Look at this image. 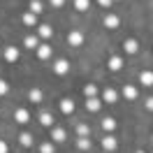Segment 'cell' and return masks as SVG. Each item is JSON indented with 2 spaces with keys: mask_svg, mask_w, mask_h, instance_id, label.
<instances>
[{
  "mask_svg": "<svg viewBox=\"0 0 153 153\" xmlns=\"http://www.w3.org/2000/svg\"><path fill=\"white\" fill-rule=\"evenodd\" d=\"M19 142H21V146H30V144H33V134L21 132V134H19Z\"/></svg>",
  "mask_w": 153,
  "mask_h": 153,
  "instance_id": "cell-26",
  "label": "cell"
},
{
  "mask_svg": "<svg viewBox=\"0 0 153 153\" xmlns=\"http://www.w3.org/2000/svg\"><path fill=\"white\" fill-rule=\"evenodd\" d=\"M23 23H26L28 28H35V26H37V16L30 14V12H26V14H23Z\"/></svg>",
  "mask_w": 153,
  "mask_h": 153,
  "instance_id": "cell-21",
  "label": "cell"
},
{
  "mask_svg": "<svg viewBox=\"0 0 153 153\" xmlns=\"http://www.w3.org/2000/svg\"><path fill=\"white\" fill-rule=\"evenodd\" d=\"M14 121H16L19 125L30 123V111H28V109H23V107H21V109H16V111H14Z\"/></svg>",
  "mask_w": 153,
  "mask_h": 153,
  "instance_id": "cell-4",
  "label": "cell"
},
{
  "mask_svg": "<svg viewBox=\"0 0 153 153\" xmlns=\"http://www.w3.org/2000/svg\"><path fill=\"white\" fill-rule=\"evenodd\" d=\"M100 100H102V102H107V105H114L116 100H118V93H116L114 88H105V91L100 93Z\"/></svg>",
  "mask_w": 153,
  "mask_h": 153,
  "instance_id": "cell-3",
  "label": "cell"
},
{
  "mask_svg": "<svg viewBox=\"0 0 153 153\" xmlns=\"http://www.w3.org/2000/svg\"><path fill=\"white\" fill-rule=\"evenodd\" d=\"M39 123L44 125V128H51V125H53V116L49 114V111H42V114H39Z\"/></svg>",
  "mask_w": 153,
  "mask_h": 153,
  "instance_id": "cell-20",
  "label": "cell"
},
{
  "mask_svg": "<svg viewBox=\"0 0 153 153\" xmlns=\"http://www.w3.org/2000/svg\"><path fill=\"white\" fill-rule=\"evenodd\" d=\"M100 107H102V100H100V97H88L86 100V109L88 111H100Z\"/></svg>",
  "mask_w": 153,
  "mask_h": 153,
  "instance_id": "cell-17",
  "label": "cell"
},
{
  "mask_svg": "<svg viewBox=\"0 0 153 153\" xmlns=\"http://www.w3.org/2000/svg\"><path fill=\"white\" fill-rule=\"evenodd\" d=\"M139 84H142V86H153V72L151 70L139 72Z\"/></svg>",
  "mask_w": 153,
  "mask_h": 153,
  "instance_id": "cell-14",
  "label": "cell"
},
{
  "mask_svg": "<svg viewBox=\"0 0 153 153\" xmlns=\"http://www.w3.org/2000/svg\"><path fill=\"white\" fill-rule=\"evenodd\" d=\"M137 95H139L137 86H130V84H125V86H123V97H125V100H137Z\"/></svg>",
  "mask_w": 153,
  "mask_h": 153,
  "instance_id": "cell-10",
  "label": "cell"
},
{
  "mask_svg": "<svg viewBox=\"0 0 153 153\" xmlns=\"http://www.w3.org/2000/svg\"><path fill=\"white\" fill-rule=\"evenodd\" d=\"M151 10H153V2H151Z\"/></svg>",
  "mask_w": 153,
  "mask_h": 153,
  "instance_id": "cell-35",
  "label": "cell"
},
{
  "mask_svg": "<svg viewBox=\"0 0 153 153\" xmlns=\"http://www.w3.org/2000/svg\"><path fill=\"white\" fill-rule=\"evenodd\" d=\"M146 109H149V111H153V97H149V100H146Z\"/></svg>",
  "mask_w": 153,
  "mask_h": 153,
  "instance_id": "cell-33",
  "label": "cell"
},
{
  "mask_svg": "<svg viewBox=\"0 0 153 153\" xmlns=\"http://www.w3.org/2000/svg\"><path fill=\"white\" fill-rule=\"evenodd\" d=\"M84 42H86V37H84L81 30H70V33H67V44H70V47H81Z\"/></svg>",
  "mask_w": 153,
  "mask_h": 153,
  "instance_id": "cell-1",
  "label": "cell"
},
{
  "mask_svg": "<svg viewBox=\"0 0 153 153\" xmlns=\"http://www.w3.org/2000/svg\"><path fill=\"white\" fill-rule=\"evenodd\" d=\"M60 111H63V114H72V111H74V102H72V100H70V97H63V100H60Z\"/></svg>",
  "mask_w": 153,
  "mask_h": 153,
  "instance_id": "cell-16",
  "label": "cell"
},
{
  "mask_svg": "<svg viewBox=\"0 0 153 153\" xmlns=\"http://www.w3.org/2000/svg\"><path fill=\"white\" fill-rule=\"evenodd\" d=\"M102 130H107V132H114V130H116V121L111 118V116L102 118Z\"/></svg>",
  "mask_w": 153,
  "mask_h": 153,
  "instance_id": "cell-19",
  "label": "cell"
},
{
  "mask_svg": "<svg viewBox=\"0 0 153 153\" xmlns=\"http://www.w3.org/2000/svg\"><path fill=\"white\" fill-rule=\"evenodd\" d=\"M35 51H37V58H39V60H47V58L51 56V53H53V49L49 47V44H39V47L35 49Z\"/></svg>",
  "mask_w": 153,
  "mask_h": 153,
  "instance_id": "cell-8",
  "label": "cell"
},
{
  "mask_svg": "<svg viewBox=\"0 0 153 153\" xmlns=\"http://www.w3.org/2000/svg\"><path fill=\"white\" fill-rule=\"evenodd\" d=\"M76 132H79V137H88V132H91L88 123H79L76 125Z\"/></svg>",
  "mask_w": 153,
  "mask_h": 153,
  "instance_id": "cell-27",
  "label": "cell"
},
{
  "mask_svg": "<svg viewBox=\"0 0 153 153\" xmlns=\"http://www.w3.org/2000/svg\"><path fill=\"white\" fill-rule=\"evenodd\" d=\"M123 51H125V53H137V51H139V42H137L134 37L125 39V42H123Z\"/></svg>",
  "mask_w": 153,
  "mask_h": 153,
  "instance_id": "cell-5",
  "label": "cell"
},
{
  "mask_svg": "<svg viewBox=\"0 0 153 153\" xmlns=\"http://www.w3.org/2000/svg\"><path fill=\"white\" fill-rule=\"evenodd\" d=\"M67 70H70V63H67L65 58H60V60H56V65H53V72H56L58 76L67 74Z\"/></svg>",
  "mask_w": 153,
  "mask_h": 153,
  "instance_id": "cell-6",
  "label": "cell"
},
{
  "mask_svg": "<svg viewBox=\"0 0 153 153\" xmlns=\"http://www.w3.org/2000/svg\"><path fill=\"white\" fill-rule=\"evenodd\" d=\"M23 47L26 49H37L39 47V37L37 35H26V37H23Z\"/></svg>",
  "mask_w": 153,
  "mask_h": 153,
  "instance_id": "cell-15",
  "label": "cell"
},
{
  "mask_svg": "<svg viewBox=\"0 0 153 153\" xmlns=\"http://www.w3.org/2000/svg\"><path fill=\"white\" fill-rule=\"evenodd\" d=\"M49 2H51L53 7H63V5H65V0H49Z\"/></svg>",
  "mask_w": 153,
  "mask_h": 153,
  "instance_id": "cell-31",
  "label": "cell"
},
{
  "mask_svg": "<svg viewBox=\"0 0 153 153\" xmlns=\"http://www.w3.org/2000/svg\"><path fill=\"white\" fill-rule=\"evenodd\" d=\"M51 35H53V28L49 26V23H42L37 28V37H42V39H51Z\"/></svg>",
  "mask_w": 153,
  "mask_h": 153,
  "instance_id": "cell-9",
  "label": "cell"
},
{
  "mask_svg": "<svg viewBox=\"0 0 153 153\" xmlns=\"http://www.w3.org/2000/svg\"><path fill=\"white\" fill-rule=\"evenodd\" d=\"M84 95H86V100H88V97H97V86H95V84H86Z\"/></svg>",
  "mask_w": 153,
  "mask_h": 153,
  "instance_id": "cell-22",
  "label": "cell"
},
{
  "mask_svg": "<svg viewBox=\"0 0 153 153\" xmlns=\"http://www.w3.org/2000/svg\"><path fill=\"white\" fill-rule=\"evenodd\" d=\"M76 149H79V151H88V149H91V142H88V137H79V142H76Z\"/></svg>",
  "mask_w": 153,
  "mask_h": 153,
  "instance_id": "cell-25",
  "label": "cell"
},
{
  "mask_svg": "<svg viewBox=\"0 0 153 153\" xmlns=\"http://www.w3.org/2000/svg\"><path fill=\"white\" fill-rule=\"evenodd\" d=\"M107 67H109L111 72H118V70L123 67V58H121V56H111V58H109V63H107Z\"/></svg>",
  "mask_w": 153,
  "mask_h": 153,
  "instance_id": "cell-13",
  "label": "cell"
},
{
  "mask_svg": "<svg viewBox=\"0 0 153 153\" xmlns=\"http://www.w3.org/2000/svg\"><path fill=\"white\" fill-rule=\"evenodd\" d=\"M5 60H7V63H16V60H19V49L16 47H7L5 49Z\"/></svg>",
  "mask_w": 153,
  "mask_h": 153,
  "instance_id": "cell-11",
  "label": "cell"
},
{
  "mask_svg": "<svg viewBox=\"0 0 153 153\" xmlns=\"http://www.w3.org/2000/svg\"><path fill=\"white\" fill-rule=\"evenodd\" d=\"M74 7H76V12H88L91 0H74Z\"/></svg>",
  "mask_w": 153,
  "mask_h": 153,
  "instance_id": "cell-24",
  "label": "cell"
},
{
  "mask_svg": "<svg viewBox=\"0 0 153 153\" xmlns=\"http://www.w3.org/2000/svg\"><path fill=\"white\" fill-rule=\"evenodd\" d=\"M111 2H114V0H97V5H100V7H105V10L111 7Z\"/></svg>",
  "mask_w": 153,
  "mask_h": 153,
  "instance_id": "cell-30",
  "label": "cell"
},
{
  "mask_svg": "<svg viewBox=\"0 0 153 153\" xmlns=\"http://www.w3.org/2000/svg\"><path fill=\"white\" fill-rule=\"evenodd\" d=\"M7 93H10V84L5 79H0V95H7Z\"/></svg>",
  "mask_w": 153,
  "mask_h": 153,
  "instance_id": "cell-28",
  "label": "cell"
},
{
  "mask_svg": "<svg viewBox=\"0 0 153 153\" xmlns=\"http://www.w3.org/2000/svg\"><path fill=\"white\" fill-rule=\"evenodd\" d=\"M28 12H30V14H35V16H37V14H42V2H39V0H30Z\"/></svg>",
  "mask_w": 153,
  "mask_h": 153,
  "instance_id": "cell-23",
  "label": "cell"
},
{
  "mask_svg": "<svg viewBox=\"0 0 153 153\" xmlns=\"http://www.w3.org/2000/svg\"><path fill=\"white\" fill-rule=\"evenodd\" d=\"M7 151H10V149H7V142L0 139V153H7Z\"/></svg>",
  "mask_w": 153,
  "mask_h": 153,
  "instance_id": "cell-32",
  "label": "cell"
},
{
  "mask_svg": "<svg viewBox=\"0 0 153 153\" xmlns=\"http://www.w3.org/2000/svg\"><path fill=\"white\" fill-rule=\"evenodd\" d=\"M67 139V132L65 130H63V128H53V130H51V142H65Z\"/></svg>",
  "mask_w": 153,
  "mask_h": 153,
  "instance_id": "cell-12",
  "label": "cell"
},
{
  "mask_svg": "<svg viewBox=\"0 0 153 153\" xmlns=\"http://www.w3.org/2000/svg\"><path fill=\"white\" fill-rule=\"evenodd\" d=\"M28 100L33 102V105H39V102H42V91H39V88H30L28 91Z\"/></svg>",
  "mask_w": 153,
  "mask_h": 153,
  "instance_id": "cell-18",
  "label": "cell"
},
{
  "mask_svg": "<svg viewBox=\"0 0 153 153\" xmlns=\"http://www.w3.org/2000/svg\"><path fill=\"white\" fill-rule=\"evenodd\" d=\"M134 153H144V151H134Z\"/></svg>",
  "mask_w": 153,
  "mask_h": 153,
  "instance_id": "cell-34",
  "label": "cell"
},
{
  "mask_svg": "<svg viewBox=\"0 0 153 153\" xmlns=\"http://www.w3.org/2000/svg\"><path fill=\"white\" fill-rule=\"evenodd\" d=\"M39 153H53V144H42V146H39Z\"/></svg>",
  "mask_w": 153,
  "mask_h": 153,
  "instance_id": "cell-29",
  "label": "cell"
},
{
  "mask_svg": "<svg viewBox=\"0 0 153 153\" xmlns=\"http://www.w3.org/2000/svg\"><path fill=\"white\" fill-rule=\"evenodd\" d=\"M116 146H118V142H116L114 134H105V139H102V149H105V151H114Z\"/></svg>",
  "mask_w": 153,
  "mask_h": 153,
  "instance_id": "cell-7",
  "label": "cell"
},
{
  "mask_svg": "<svg viewBox=\"0 0 153 153\" xmlns=\"http://www.w3.org/2000/svg\"><path fill=\"white\" fill-rule=\"evenodd\" d=\"M151 144H153V137H151Z\"/></svg>",
  "mask_w": 153,
  "mask_h": 153,
  "instance_id": "cell-36",
  "label": "cell"
},
{
  "mask_svg": "<svg viewBox=\"0 0 153 153\" xmlns=\"http://www.w3.org/2000/svg\"><path fill=\"white\" fill-rule=\"evenodd\" d=\"M102 23H105V28H107V30H116L118 26H121V19H118L116 14H111V12H109V14H105Z\"/></svg>",
  "mask_w": 153,
  "mask_h": 153,
  "instance_id": "cell-2",
  "label": "cell"
}]
</instances>
